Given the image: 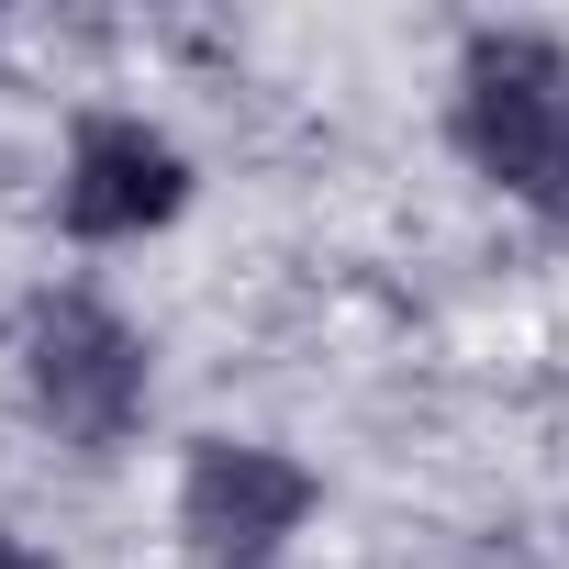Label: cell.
Returning a JSON list of instances; mask_svg holds the SVG:
<instances>
[{
	"label": "cell",
	"mask_w": 569,
	"mask_h": 569,
	"mask_svg": "<svg viewBox=\"0 0 569 569\" xmlns=\"http://www.w3.org/2000/svg\"><path fill=\"white\" fill-rule=\"evenodd\" d=\"M190 212V146L146 112H79L57 157V223L79 246H146Z\"/></svg>",
	"instance_id": "4"
},
{
	"label": "cell",
	"mask_w": 569,
	"mask_h": 569,
	"mask_svg": "<svg viewBox=\"0 0 569 569\" xmlns=\"http://www.w3.org/2000/svg\"><path fill=\"white\" fill-rule=\"evenodd\" d=\"M447 134L513 212L569 234V46L513 34V23L469 34L447 79Z\"/></svg>",
	"instance_id": "1"
},
{
	"label": "cell",
	"mask_w": 569,
	"mask_h": 569,
	"mask_svg": "<svg viewBox=\"0 0 569 569\" xmlns=\"http://www.w3.org/2000/svg\"><path fill=\"white\" fill-rule=\"evenodd\" d=\"M0 569H46V558H34V547H23L12 525H0Z\"/></svg>",
	"instance_id": "5"
},
{
	"label": "cell",
	"mask_w": 569,
	"mask_h": 569,
	"mask_svg": "<svg viewBox=\"0 0 569 569\" xmlns=\"http://www.w3.org/2000/svg\"><path fill=\"white\" fill-rule=\"evenodd\" d=\"M313 502L325 480L268 436H201L179 458V547L201 569H279L291 536L313 525Z\"/></svg>",
	"instance_id": "3"
},
{
	"label": "cell",
	"mask_w": 569,
	"mask_h": 569,
	"mask_svg": "<svg viewBox=\"0 0 569 569\" xmlns=\"http://www.w3.org/2000/svg\"><path fill=\"white\" fill-rule=\"evenodd\" d=\"M12 369H23V402L57 447L79 458H112L146 436V402H157V347L101 302V291H34L23 325H12Z\"/></svg>",
	"instance_id": "2"
}]
</instances>
